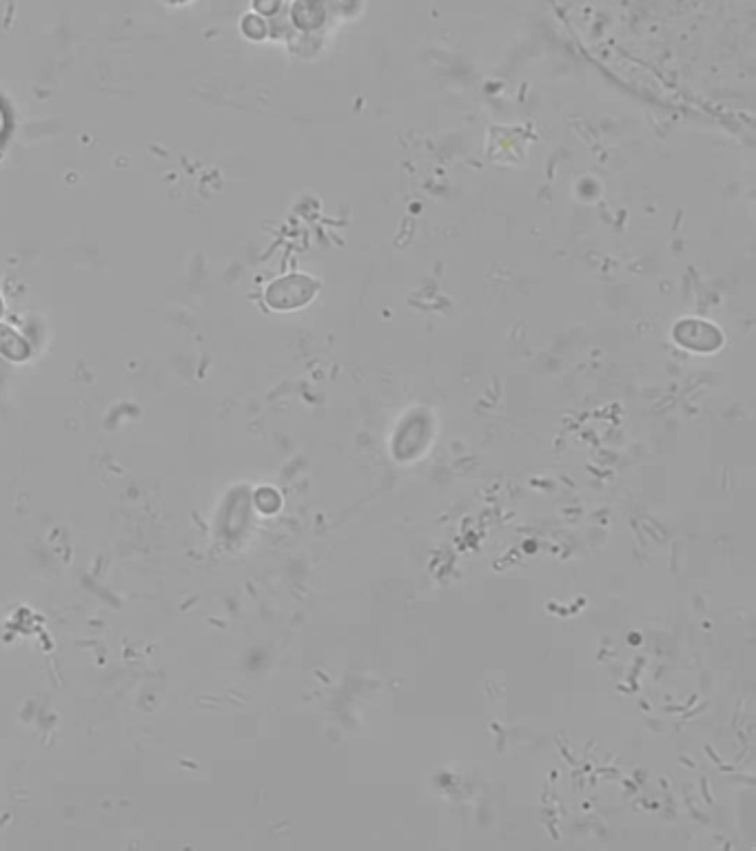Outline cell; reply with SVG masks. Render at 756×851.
I'll return each instance as SVG.
<instances>
[{
    "instance_id": "cell-1",
    "label": "cell",
    "mask_w": 756,
    "mask_h": 851,
    "mask_svg": "<svg viewBox=\"0 0 756 851\" xmlns=\"http://www.w3.org/2000/svg\"><path fill=\"white\" fill-rule=\"evenodd\" d=\"M315 293V286L309 278H302V275H291V278H284L280 282L271 284V289L267 291V302L273 306V309H295V306H302L311 300V295Z\"/></svg>"
},
{
    "instance_id": "cell-2",
    "label": "cell",
    "mask_w": 756,
    "mask_h": 851,
    "mask_svg": "<svg viewBox=\"0 0 756 851\" xmlns=\"http://www.w3.org/2000/svg\"><path fill=\"white\" fill-rule=\"evenodd\" d=\"M0 313H3V302H0Z\"/></svg>"
}]
</instances>
